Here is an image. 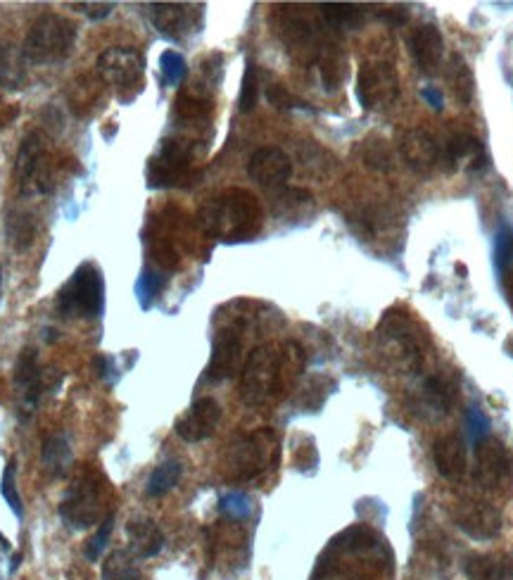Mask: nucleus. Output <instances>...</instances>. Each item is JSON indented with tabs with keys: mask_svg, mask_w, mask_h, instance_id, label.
<instances>
[{
	"mask_svg": "<svg viewBox=\"0 0 513 580\" xmlns=\"http://www.w3.org/2000/svg\"><path fill=\"white\" fill-rule=\"evenodd\" d=\"M506 288H509V295H511V302H513V276L509 279V283H506Z\"/></svg>",
	"mask_w": 513,
	"mask_h": 580,
	"instance_id": "603ef678",
	"label": "nucleus"
},
{
	"mask_svg": "<svg viewBox=\"0 0 513 580\" xmlns=\"http://www.w3.org/2000/svg\"><path fill=\"white\" fill-rule=\"evenodd\" d=\"M76 46V24L67 17L46 12L36 17L27 36H24L22 53L29 65H60Z\"/></svg>",
	"mask_w": 513,
	"mask_h": 580,
	"instance_id": "20e7f679",
	"label": "nucleus"
},
{
	"mask_svg": "<svg viewBox=\"0 0 513 580\" xmlns=\"http://www.w3.org/2000/svg\"><path fill=\"white\" fill-rule=\"evenodd\" d=\"M397 150L402 155L404 165L414 169L416 174H428L437 167L440 148L428 129L421 126H407L397 131Z\"/></svg>",
	"mask_w": 513,
	"mask_h": 580,
	"instance_id": "f3484780",
	"label": "nucleus"
},
{
	"mask_svg": "<svg viewBox=\"0 0 513 580\" xmlns=\"http://www.w3.org/2000/svg\"><path fill=\"white\" fill-rule=\"evenodd\" d=\"M266 100L278 110H309L307 100L297 98L295 93H290L283 84H271L266 88Z\"/></svg>",
	"mask_w": 513,
	"mask_h": 580,
	"instance_id": "a19ab883",
	"label": "nucleus"
},
{
	"mask_svg": "<svg viewBox=\"0 0 513 580\" xmlns=\"http://www.w3.org/2000/svg\"><path fill=\"white\" fill-rule=\"evenodd\" d=\"M259 100V74L255 62H247L243 84H240V112H252Z\"/></svg>",
	"mask_w": 513,
	"mask_h": 580,
	"instance_id": "58836bf2",
	"label": "nucleus"
},
{
	"mask_svg": "<svg viewBox=\"0 0 513 580\" xmlns=\"http://www.w3.org/2000/svg\"><path fill=\"white\" fill-rule=\"evenodd\" d=\"M76 10H81L88 20H105L112 15L114 3H74Z\"/></svg>",
	"mask_w": 513,
	"mask_h": 580,
	"instance_id": "a18cd8bd",
	"label": "nucleus"
},
{
	"mask_svg": "<svg viewBox=\"0 0 513 580\" xmlns=\"http://www.w3.org/2000/svg\"><path fill=\"white\" fill-rule=\"evenodd\" d=\"M195 162L193 143L179 141V138H167L162 141L157 155L148 162V184L152 188L181 186L190 179Z\"/></svg>",
	"mask_w": 513,
	"mask_h": 580,
	"instance_id": "9d476101",
	"label": "nucleus"
},
{
	"mask_svg": "<svg viewBox=\"0 0 513 580\" xmlns=\"http://www.w3.org/2000/svg\"><path fill=\"white\" fill-rule=\"evenodd\" d=\"M176 110H179L183 119H205L209 115V103L193 96H181L179 103H176Z\"/></svg>",
	"mask_w": 513,
	"mask_h": 580,
	"instance_id": "c03bdc74",
	"label": "nucleus"
},
{
	"mask_svg": "<svg viewBox=\"0 0 513 580\" xmlns=\"http://www.w3.org/2000/svg\"><path fill=\"white\" fill-rule=\"evenodd\" d=\"M72 443H69L67 433H53L48 435L41 450V464L48 476L62 478L72 469Z\"/></svg>",
	"mask_w": 513,
	"mask_h": 580,
	"instance_id": "a878e982",
	"label": "nucleus"
},
{
	"mask_svg": "<svg viewBox=\"0 0 513 580\" xmlns=\"http://www.w3.org/2000/svg\"><path fill=\"white\" fill-rule=\"evenodd\" d=\"M0 495H3V500L8 502L12 514H15L17 519H24L22 495H19V490H17V459H10V462L5 464L3 478H0Z\"/></svg>",
	"mask_w": 513,
	"mask_h": 580,
	"instance_id": "e433bc0d",
	"label": "nucleus"
},
{
	"mask_svg": "<svg viewBox=\"0 0 513 580\" xmlns=\"http://www.w3.org/2000/svg\"><path fill=\"white\" fill-rule=\"evenodd\" d=\"M378 333L383 338L395 340L402 345L404 350H411V355H418V345H421V326L402 310H390L385 312V317L380 319Z\"/></svg>",
	"mask_w": 513,
	"mask_h": 580,
	"instance_id": "b1692460",
	"label": "nucleus"
},
{
	"mask_svg": "<svg viewBox=\"0 0 513 580\" xmlns=\"http://www.w3.org/2000/svg\"><path fill=\"white\" fill-rule=\"evenodd\" d=\"M423 397H426V402L435 409V412L447 414L456 400V390L452 383L445 381V378L433 376L428 378L426 386H423Z\"/></svg>",
	"mask_w": 513,
	"mask_h": 580,
	"instance_id": "c9c22d12",
	"label": "nucleus"
},
{
	"mask_svg": "<svg viewBox=\"0 0 513 580\" xmlns=\"http://www.w3.org/2000/svg\"><path fill=\"white\" fill-rule=\"evenodd\" d=\"M93 369H95V374H98L100 378H105V381L117 383V374H114V357L98 355L93 359Z\"/></svg>",
	"mask_w": 513,
	"mask_h": 580,
	"instance_id": "de8ad7c7",
	"label": "nucleus"
},
{
	"mask_svg": "<svg viewBox=\"0 0 513 580\" xmlns=\"http://www.w3.org/2000/svg\"><path fill=\"white\" fill-rule=\"evenodd\" d=\"M447 81L452 86V93L459 105H468L473 100L475 93V79L471 67L466 65V60L461 55H452V62H449V72Z\"/></svg>",
	"mask_w": 513,
	"mask_h": 580,
	"instance_id": "2f4dec72",
	"label": "nucleus"
},
{
	"mask_svg": "<svg viewBox=\"0 0 513 580\" xmlns=\"http://www.w3.org/2000/svg\"><path fill=\"white\" fill-rule=\"evenodd\" d=\"M468 428H471L475 443H478L480 438H487V428H490V421H487V416L480 412V409H471L468 412Z\"/></svg>",
	"mask_w": 513,
	"mask_h": 580,
	"instance_id": "49530a36",
	"label": "nucleus"
},
{
	"mask_svg": "<svg viewBox=\"0 0 513 580\" xmlns=\"http://www.w3.org/2000/svg\"><path fill=\"white\" fill-rule=\"evenodd\" d=\"M245 321L236 319L217 331L212 345V359H209L207 378L209 381H228L243 371L245 362Z\"/></svg>",
	"mask_w": 513,
	"mask_h": 580,
	"instance_id": "9b49d317",
	"label": "nucleus"
},
{
	"mask_svg": "<svg viewBox=\"0 0 513 580\" xmlns=\"http://www.w3.org/2000/svg\"><path fill=\"white\" fill-rule=\"evenodd\" d=\"M452 519L459 531H464L468 538L478 542L494 540L502 533L504 526L502 512H499L494 504L485 500H475V497H461L459 502H454Z\"/></svg>",
	"mask_w": 513,
	"mask_h": 580,
	"instance_id": "ddd939ff",
	"label": "nucleus"
},
{
	"mask_svg": "<svg viewBox=\"0 0 513 580\" xmlns=\"http://www.w3.org/2000/svg\"><path fill=\"white\" fill-rule=\"evenodd\" d=\"M112 528H114V516L110 514L107 519L100 521V528L91 535V540L86 542V559L88 561H98L100 557H103V552H105V547H107V542H110V535H112Z\"/></svg>",
	"mask_w": 513,
	"mask_h": 580,
	"instance_id": "79ce46f5",
	"label": "nucleus"
},
{
	"mask_svg": "<svg viewBox=\"0 0 513 580\" xmlns=\"http://www.w3.org/2000/svg\"><path fill=\"white\" fill-rule=\"evenodd\" d=\"M433 462L437 474L447 481H461L466 474V447L459 435L449 433L435 440Z\"/></svg>",
	"mask_w": 513,
	"mask_h": 580,
	"instance_id": "4be33fe9",
	"label": "nucleus"
},
{
	"mask_svg": "<svg viewBox=\"0 0 513 580\" xmlns=\"http://www.w3.org/2000/svg\"><path fill=\"white\" fill-rule=\"evenodd\" d=\"M126 535H129V552L136 559L155 557L164 547L162 528L148 516H136L126 523Z\"/></svg>",
	"mask_w": 513,
	"mask_h": 580,
	"instance_id": "5701e85b",
	"label": "nucleus"
},
{
	"mask_svg": "<svg viewBox=\"0 0 513 580\" xmlns=\"http://www.w3.org/2000/svg\"><path fill=\"white\" fill-rule=\"evenodd\" d=\"M12 383L17 390V402H19V414L22 419H27L36 412L38 402H41L43 390H46V381H43V369L38 364L36 350H22V355L15 362V374H12Z\"/></svg>",
	"mask_w": 513,
	"mask_h": 580,
	"instance_id": "dca6fc26",
	"label": "nucleus"
},
{
	"mask_svg": "<svg viewBox=\"0 0 513 580\" xmlns=\"http://www.w3.org/2000/svg\"><path fill=\"white\" fill-rule=\"evenodd\" d=\"M319 65H321L323 86H326L328 91L340 88L342 79L347 77V60H345V55H342L338 43H333V41L326 43V48H323V53L319 58Z\"/></svg>",
	"mask_w": 513,
	"mask_h": 580,
	"instance_id": "c756f323",
	"label": "nucleus"
},
{
	"mask_svg": "<svg viewBox=\"0 0 513 580\" xmlns=\"http://www.w3.org/2000/svg\"><path fill=\"white\" fill-rule=\"evenodd\" d=\"M27 58H24L22 48L12 46V43H3L0 46V88L5 91H19L27 86L29 72H27Z\"/></svg>",
	"mask_w": 513,
	"mask_h": 580,
	"instance_id": "393cba45",
	"label": "nucleus"
},
{
	"mask_svg": "<svg viewBox=\"0 0 513 580\" xmlns=\"http://www.w3.org/2000/svg\"><path fill=\"white\" fill-rule=\"evenodd\" d=\"M0 300H3V267H0Z\"/></svg>",
	"mask_w": 513,
	"mask_h": 580,
	"instance_id": "3c124183",
	"label": "nucleus"
},
{
	"mask_svg": "<svg viewBox=\"0 0 513 580\" xmlns=\"http://www.w3.org/2000/svg\"><path fill=\"white\" fill-rule=\"evenodd\" d=\"M95 72L98 77L105 81V84L114 86V91L119 93V98L133 100L141 93L143 86V72H145V62L143 55L133 48H107L98 55L95 60Z\"/></svg>",
	"mask_w": 513,
	"mask_h": 580,
	"instance_id": "1a4fd4ad",
	"label": "nucleus"
},
{
	"mask_svg": "<svg viewBox=\"0 0 513 580\" xmlns=\"http://www.w3.org/2000/svg\"><path fill=\"white\" fill-rule=\"evenodd\" d=\"M357 98L364 110H383L397 103L399 77L390 62H366L359 69Z\"/></svg>",
	"mask_w": 513,
	"mask_h": 580,
	"instance_id": "f8f14e48",
	"label": "nucleus"
},
{
	"mask_svg": "<svg viewBox=\"0 0 513 580\" xmlns=\"http://www.w3.org/2000/svg\"><path fill=\"white\" fill-rule=\"evenodd\" d=\"M447 162L456 172H483L487 167V153L483 141L478 136L466 134V131L454 134L447 141Z\"/></svg>",
	"mask_w": 513,
	"mask_h": 580,
	"instance_id": "aec40b11",
	"label": "nucleus"
},
{
	"mask_svg": "<svg viewBox=\"0 0 513 580\" xmlns=\"http://www.w3.org/2000/svg\"><path fill=\"white\" fill-rule=\"evenodd\" d=\"M221 421V407L214 397H200L195 400L190 409H186L179 419H176L174 431L186 443H202V440L212 438Z\"/></svg>",
	"mask_w": 513,
	"mask_h": 580,
	"instance_id": "6ab92c4d",
	"label": "nucleus"
},
{
	"mask_svg": "<svg viewBox=\"0 0 513 580\" xmlns=\"http://www.w3.org/2000/svg\"><path fill=\"white\" fill-rule=\"evenodd\" d=\"M411 55H414L416 65L421 72H435V67L440 65L442 53H445V39H442V31L435 24H421L414 29L409 39Z\"/></svg>",
	"mask_w": 513,
	"mask_h": 580,
	"instance_id": "412c9836",
	"label": "nucleus"
},
{
	"mask_svg": "<svg viewBox=\"0 0 513 580\" xmlns=\"http://www.w3.org/2000/svg\"><path fill=\"white\" fill-rule=\"evenodd\" d=\"M57 312L65 319H100L105 314V279L93 262L79 264L57 290Z\"/></svg>",
	"mask_w": 513,
	"mask_h": 580,
	"instance_id": "39448f33",
	"label": "nucleus"
},
{
	"mask_svg": "<svg viewBox=\"0 0 513 580\" xmlns=\"http://www.w3.org/2000/svg\"><path fill=\"white\" fill-rule=\"evenodd\" d=\"M247 174L259 186L274 191V188H283L290 181V176H293V160H290L285 150L276 148V145H266V148H259L250 155V160H247Z\"/></svg>",
	"mask_w": 513,
	"mask_h": 580,
	"instance_id": "a211bd4d",
	"label": "nucleus"
},
{
	"mask_svg": "<svg viewBox=\"0 0 513 580\" xmlns=\"http://www.w3.org/2000/svg\"><path fill=\"white\" fill-rule=\"evenodd\" d=\"M160 69H162V79L167 86H179L183 79H186L188 65L186 58L176 50H164L160 58Z\"/></svg>",
	"mask_w": 513,
	"mask_h": 580,
	"instance_id": "4c0bfd02",
	"label": "nucleus"
},
{
	"mask_svg": "<svg viewBox=\"0 0 513 580\" xmlns=\"http://www.w3.org/2000/svg\"><path fill=\"white\" fill-rule=\"evenodd\" d=\"M60 516L72 531H86L110 516V483L95 469L81 471L60 502Z\"/></svg>",
	"mask_w": 513,
	"mask_h": 580,
	"instance_id": "7ed1b4c3",
	"label": "nucleus"
},
{
	"mask_svg": "<svg viewBox=\"0 0 513 580\" xmlns=\"http://www.w3.org/2000/svg\"><path fill=\"white\" fill-rule=\"evenodd\" d=\"M276 462L278 438L271 428L238 435L224 455V469L231 481H250V478H257L266 469H271Z\"/></svg>",
	"mask_w": 513,
	"mask_h": 580,
	"instance_id": "423d86ee",
	"label": "nucleus"
},
{
	"mask_svg": "<svg viewBox=\"0 0 513 580\" xmlns=\"http://www.w3.org/2000/svg\"><path fill=\"white\" fill-rule=\"evenodd\" d=\"M274 31L285 46V53L300 65H312L319 62L326 39L321 36L319 27L307 12H302L295 5H281L274 12Z\"/></svg>",
	"mask_w": 513,
	"mask_h": 580,
	"instance_id": "0eeeda50",
	"label": "nucleus"
},
{
	"mask_svg": "<svg viewBox=\"0 0 513 580\" xmlns=\"http://www.w3.org/2000/svg\"><path fill=\"white\" fill-rule=\"evenodd\" d=\"M100 576L103 580H143V571L131 552L114 550L105 557Z\"/></svg>",
	"mask_w": 513,
	"mask_h": 580,
	"instance_id": "c85d7f7f",
	"label": "nucleus"
},
{
	"mask_svg": "<svg viewBox=\"0 0 513 580\" xmlns=\"http://www.w3.org/2000/svg\"><path fill=\"white\" fill-rule=\"evenodd\" d=\"M181 476H183L181 462H174V459H171V462L160 464L148 478V485H145V495L148 497L167 495L169 490H174L176 485H179Z\"/></svg>",
	"mask_w": 513,
	"mask_h": 580,
	"instance_id": "473e14b6",
	"label": "nucleus"
},
{
	"mask_svg": "<svg viewBox=\"0 0 513 580\" xmlns=\"http://www.w3.org/2000/svg\"><path fill=\"white\" fill-rule=\"evenodd\" d=\"M319 12L328 29H354L364 22V8L352 3H326L319 5Z\"/></svg>",
	"mask_w": 513,
	"mask_h": 580,
	"instance_id": "7c9ffc66",
	"label": "nucleus"
},
{
	"mask_svg": "<svg viewBox=\"0 0 513 580\" xmlns=\"http://www.w3.org/2000/svg\"><path fill=\"white\" fill-rule=\"evenodd\" d=\"M466 573L471 580H513V564L497 554H475L466 561Z\"/></svg>",
	"mask_w": 513,
	"mask_h": 580,
	"instance_id": "cd10ccee",
	"label": "nucleus"
},
{
	"mask_svg": "<svg viewBox=\"0 0 513 580\" xmlns=\"http://www.w3.org/2000/svg\"><path fill=\"white\" fill-rule=\"evenodd\" d=\"M150 22L167 39L181 41L202 27V8L200 5L186 3H152L148 5Z\"/></svg>",
	"mask_w": 513,
	"mask_h": 580,
	"instance_id": "2eb2a0df",
	"label": "nucleus"
},
{
	"mask_svg": "<svg viewBox=\"0 0 513 580\" xmlns=\"http://www.w3.org/2000/svg\"><path fill=\"white\" fill-rule=\"evenodd\" d=\"M167 281H169L167 271L152 267V264L150 267H145L141 279H138L136 283V295L143 310H148V307H152V302L160 298V293L164 290V286H167Z\"/></svg>",
	"mask_w": 513,
	"mask_h": 580,
	"instance_id": "72a5a7b5",
	"label": "nucleus"
},
{
	"mask_svg": "<svg viewBox=\"0 0 513 580\" xmlns=\"http://www.w3.org/2000/svg\"><path fill=\"white\" fill-rule=\"evenodd\" d=\"M513 260V231L509 224H504L502 229L494 236V264H497L499 274H504L509 269Z\"/></svg>",
	"mask_w": 513,
	"mask_h": 580,
	"instance_id": "ea45409f",
	"label": "nucleus"
},
{
	"mask_svg": "<svg viewBox=\"0 0 513 580\" xmlns=\"http://www.w3.org/2000/svg\"><path fill=\"white\" fill-rule=\"evenodd\" d=\"M423 98L428 100V105L433 107V110H442V93L437 91V88L433 86H428V88H423Z\"/></svg>",
	"mask_w": 513,
	"mask_h": 580,
	"instance_id": "8fccbe9b",
	"label": "nucleus"
},
{
	"mask_svg": "<svg viewBox=\"0 0 513 580\" xmlns=\"http://www.w3.org/2000/svg\"><path fill=\"white\" fill-rule=\"evenodd\" d=\"M15 174L24 195H46L53 191V162L48 153V138L43 131H29L19 145Z\"/></svg>",
	"mask_w": 513,
	"mask_h": 580,
	"instance_id": "6e6552de",
	"label": "nucleus"
},
{
	"mask_svg": "<svg viewBox=\"0 0 513 580\" xmlns=\"http://www.w3.org/2000/svg\"><path fill=\"white\" fill-rule=\"evenodd\" d=\"M219 509L224 512L228 519H247L252 514V504L250 497L243 493H228L221 497Z\"/></svg>",
	"mask_w": 513,
	"mask_h": 580,
	"instance_id": "37998d69",
	"label": "nucleus"
},
{
	"mask_svg": "<svg viewBox=\"0 0 513 580\" xmlns=\"http://www.w3.org/2000/svg\"><path fill=\"white\" fill-rule=\"evenodd\" d=\"M475 481L487 490H502L513 481V459L497 438H480L475 443Z\"/></svg>",
	"mask_w": 513,
	"mask_h": 580,
	"instance_id": "4468645a",
	"label": "nucleus"
},
{
	"mask_svg": "<svg viewBox=\"0 0 513 580\" xmlns=\"http://www.w3.org/2000/svg\"><path fill=\"white\" fill-rule=\"evenodd\" d=\"M200 226L209 236L226 243L247 241L262 229V205L245 188H228V191L209 198L200 207Z\"/></svg>",
	"mask_w": 513,
	"mask_h": 580,
	"instance_id": "f03ea898",
	"label": "nucleus"
},
{
	"mask_svg": "<svg viewBox=\"0 0 513 580\" xmlns=\"http://www.w3.org/2000/svg\"><path fill=\"white\" fill-rule=\"evenodd\" d=\"M5 236L15 252H27L38 236V222L31 212L15 210L5 219Z\"/></svg>",
	"mask_w": 513,
	"mask_h": 580,
	"instance_id": "bb28decb",
	"label": "nucleus"
},
{
	"mask_svg": "<svg viewBox=\"0 0 513 580\" xmlns=\"http://www.w3.org/2000/svg\"><path fill=\"white\" fill-rule=\"evenodd\" d=\"M304 369V352L297 343H264L247 355L240 371V400L247 407L266 405L288 390Z\"/></svg>",
	"mask_w": 513,
	"mask_h": 580,
	"instance_id": "f257e3e1",
	"label": "nucleus"
},
{
	"mask_svg": "<svg viewBox=\"0 0 513 580\" xmlns=\"http://www.w3.org/2000/svg\"><path fill=\"white\" fill-rule=\"evenodd\" d=\"M380 17H385V20H390L392 24H404L407 22L409 12H407V8H390V10L380 12Z\"/></svg>",
	"mask_w": 513,
	"mask_h": 580,
	"instance_id": "09e8293b",
	"label": "nucleus"
},
{
	"mask_svg": "<svg viewBox=\"0 0 513 580\" xmlns=\"http://www.w3.org/2000/svg\"><path fill=\"white\" fill-rule=\"evenodd\" d=\"M359 155H361V162H364L366 167L376 169V172H390L392 169V153L383 138L371 136V138H366V141H361Z\"/></svg>",
	"mask_w": 513,
	"mask_h": 580,
	"instance_id": "f704fd0d",
	"label": "nucleus"
}]
</instances>
